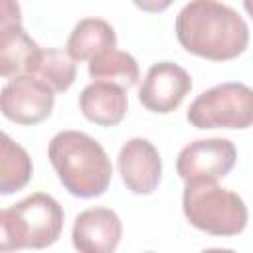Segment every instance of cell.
I'll return each mask as SVG.
<instances>
[{"label": "cell", "instance_id": "cell-1", "mask_svg": "<svg viewBox=\"0 0 253 253\" xmlns=\"http://www.w3.org/2000/svg\"><path fill=\"white\" fill-rule=\"evenodd\" d=\"M174 30L188 53L211 61L235 59L249 43L245 20L231 6L215 0L188 2L178 12Z\"/></svg>", "mask_w": 253, "mask_h": 253}, {"label": "cell", "instance_id": "cell-2", "mask_svg": "<svg viewBox=\"0 0 253 253\" xmlns=\"http://www.w3.org/2000/svg\"><path fill=\"white\" fill-rule=\"evenodd\" d=\"M47 156L63 188L75 198H97L107 192L113 164L105 148L81 130H61L47 146Z\"/></svg>", "mask_w": 253, "mask_h": 253}, {"label": "cell", "instance_id": "cell-3", "mask_svg": "<svg viewBox=\"0 0 253 253\" xmlns=\"http://www.w3.org/2000/svg\"><path fill=\"white\" fill-rule=\"evenodd\" d=\"M63 208L55 198L36 192L0 211V251L45 249L63 229Z\"/></svg>", "mask_w": 253, "mask_h": 253}, {"label": "cell", "instance_id": "cell-4", "mask_svg": "<svg viewBox=\"0 0 253 253\" xmlns=\"http://www.w3.org/2000/svg\"><path fill=\"white\" fill-rule=\"evenodd\" d=\"M182 210L190 225L210 235H237L247 227V206L217 182H186Z\"/></svg>", "mask_w": 253, "mask_h": 253}, {"label": "cell", "instance_id": "cell-5", "mask_svg": "<svg viewBox=\"0 0 253 253\" xmlns=\"http://www.w3.org/2000/svg\"><path fill=\"white\" fill-rule=\"evenodd\" d=\"M186 119L196 128H249L253 126V89L243 83H219L200 93Z\"/></svg>", "mask_w": 253, "mask_h": 253}, {"label": "cell", "instance_id": "cell-6", "mask_svg": "<svg viewBox=\"0 0 253 253\" xmlns=\"http://www.w3.org/2000/svg\"><path fill=\"white\" fill-rule=\"evenodd\" d=\"M237 148L229 138H202L184 146L176 158V172L184 182H215L231 172Z\"/></svg>", "mask_w": 253, "mask_h": 253}, {"label": "cell", "instance_id": "cell-7", "mask_svg": "<svg viewBox=\"0 0 253 253\" xmlns=\"http://www.w3.org/2000/svg\"><path fill=\"white\" fill-rule=\"evenodd\" d=\"M55 103V93L32 75H16L8 79L0 93L2 115L24 126L45 121Z\"/></svg>", "mask_w": 253, "mask_h": 253}, {"label": "cell", "instance_id": "cell-8", "mask_svg": "<svg viewBox=\"0 0 253 253\" xmlns=\"http://www.w3.org/2000/svg\"><path fill=\"white\" fill-rule=\"evenodd\" d=\"M192 91L190 73L172 61H158L148 67L138 89V101L144 109L168 115L176 111Z\"/></svg>", "mask_w": 253, "mask_h": 253}, {"label": "cell", "instance_id": "cell-9", "mask_svg": "<svg viewBox=\"0 0 253 253\" xmlns=\"http://www.w3.org/2000/svg\"><path fill=\"white\" fill-rule=\"evenodd\" d=\"M40 49L42 47L22 28L20 6L4 0L0 12V75L6 79L28 75Z\"/></svg>", "mask_w": 253, "mask_h": 253}, {"label": "cell", "instance_id": "cell-10", "mask_svg": "<svg viewBox=\"0 0 253 253\" xmlns=\"http://www.w3.org/2000/svg\"><path fill=\"white\" fill-rule=\"evenodd\" d=\"M119 174L126 190L136 196L152 194L162 178V158L146 138H130L123 144L117 158Z\"/></svg>", "mask_w": 253, "mask_h": 253}, {"label": "cell", "instance_id": "cell-11", "mask_svg": "<svg viewBox=\"0 0 253 253\" xmlns=\"http://www.w3.org/2000/svg\"><path fill=\"white\" fill-rule=\"evenodd\" d=\"M123 237V221L111 208L83 210L71 229L77 253H115Z\"/></svg>", "mask_w": 253, "mask_h": 253}, {"label": "cell", "instance_id": "cell-12", "mask_svg": "<svg viewBox=\"0 0 253 253\" xmlns=\"http://www.w3.org/2000/svg\"><path fill=\"white\" fill-rule=\"evenodd\" d=\"M79 109L87 121L99 126H117L128 109L126 89L105 81H93L81 91Z\"/></svg>", "mask_w": 253, "mask_h": 253}, {"label": "cell", "instance_id": "cell-13", "mask_svg": "<svg viewBox=\"0 0 253 253\" xmlns=\"http://www.w3.org/2000/svg\"><path fill=\"white\" fill-rule=\"evenodd\" d=\"M111 49H117V34L103 18L79 20L67 38V53L75 61H93Z\"/></svg>", "mask_w": 253, "mask_h": 253}, {"label": "cell", "instance_id": "cell-14", "mask_svg": "<svg viewBox=\"0 0 253 253\" xmlns=\"http://www.w3.org/2000/svg\"><path fill=\"white\" fill-rule=\"evenodd\" d=\"M28 75L47 85L53 93H63L75 81L77 63L67 51L47 47V49H40Z\"/></svg>", "mask_w": 253, "mask_h": 253}, {"label": "cell", "instance_id": "cell-15", "mask_svg": "<svg viewBox=\"0 0 253 253\" xmlns=\"http://www.w3.org/2000/svg\"><path fill=\"white\" fill-rule=\"evenodd\" d=\"M34 166L24 146L14 142L6 132L0 144V194L8 196L28 186L32 180Z\"/></svg>", "mask_w": 253, "mask_h": 253}, {"label": "cell", "instance_id": "cell-16", "mask_svg": "<svg viewBox=\"0 0 253 253\" xmlns=\"http://www.w3.org/2000/svg\"><path fill=\"white\" fill-rule=\"evenodd\" d=\"M87 71H89L91 79L113 83L123 89L136 85L138 75H140L136 59L130 53L121 51V49H111V51L95 57L93 61H89Z\"/></svg>", "mask_w": 253, "mask_h": 253}, {"label": "cell", "instance_id": "cell-17", "mask_svg": "<svg viewBox=\"0 0 253 253\" xmlns=\"http://www.w3.org/2000/svg\"><path fill=\"white\" fill-rule=\"evenodd\" d=\"M202 253H235L233 249H221V247H211V249H204Z\"/></svg>", "mask_w": 253, "mask_h": 253}, {"label": "cell", "instance_id": "cell-18", "mask_svg": "<svg viewBox=\"0 0 253 253\" xmlns=\"http://www.w3.org/2000/svg\"><path fill=\"white\" fill-rule=\"evenodd\" d=\"M243 8H245L247 14L253 18V0H245V2H243Z\"/></svg>", "mask_w": 253, "mask_h": 253}, {"label": "cell", "instance_id": "cell-19", "mask_svg": "<svg viewBox=\"0 0 253 253\" xmlns=\"http://www.w3.org/2000/svg\"><path fill=\"white\" fill-rule=\"evenodd\" d=\"M144 253H154V251H144Z\"/></svg>", "mask_w": 253, "mask_h": 253}]
</instances>
